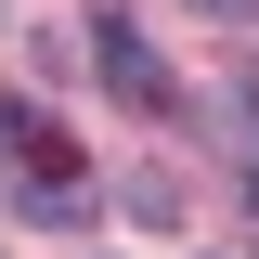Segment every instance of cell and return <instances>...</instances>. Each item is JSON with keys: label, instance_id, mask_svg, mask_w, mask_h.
<instances>
[{"label": "cell", "instance_id": "6da1fadb", "mask_svg": "<svg viewBox=\"0 0 259 259\" xmlns=\"http://www.w3.org/2000/svg\"><path fill=\"white\" fill-rule=\"evenodd\" d=\"M0 156L39 182V207H52V221H78V207H91V182H78V143H65L52 117H26V104H13V117H0Z\"/></svg>", "mask_w": 259, "mask_h": 259}, {"label": "cell", "instance_id": "3957f363", "mask_svg": "<svg viewBox=\"0 0 259 259\" xmlns=\"http://www.w3.org/2000/svg\"><path fill=\"white\" fill-rule=\"evenodd\" d=\"M194 13H221V26H259V0H194Z\"/></svg>", "mask_w": 259, "mask_h": 259}, {"label": "cell", "instance_id": "7a4b0ae2", "mask_svg": "<svg viewBox=\"0 0 259 259\" xmlns=\"http://www.w3.org/2000/svg\"><path fill=\"white\" fill-rule=\"evenodd\" d=\"M91 52H104V91L117 104H143V117L168 104V65H156V39L130 26V13H91Z\"/></svg>", "mask_w": 259, "mask_h": 259}]
</instances>
